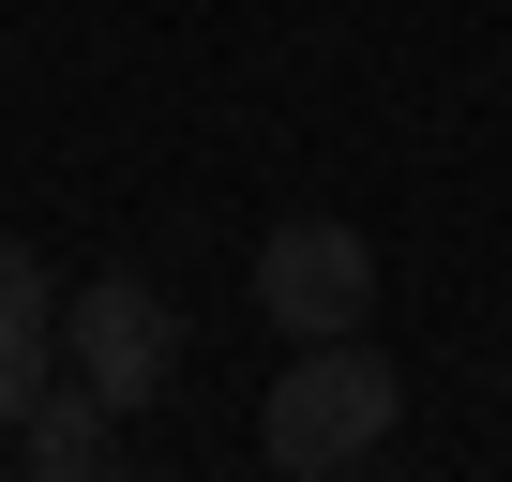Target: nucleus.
<instances>
[{
    "mask_svg": "<svg viewBox=\"0 0 512 482\" xmlns=\"http://www.w3.org/2000/svg\"><path fill=\"white\" fill-rule=\"evenodd\" d=\"M106 452H121V407H106V392H76V377L16 422V467H31V482H91Z\"/></svg>",
    "mask_w": 512,
    "mask_h": 482,
    "instance_id": "20e7f679",
    "label": "nucleus"
},
{
    "mask_svg": "<svg viewBox=\"0 0 512 482\" xmlns=\"http://www.w3.org/2000/svg\"><path fill=\"white\" fill-rule=\"evenodd\" d=\"M61 392V317H0V437Z\"/></svg>",
    "mask_w": 512,
    "mask_h": 482,
    "instance_id": "39448f33",
    "label": "nucleus"
},
{
    "mask_svg": "<svg viewBox=\"0 0 512 482\" xmlns=\"http://www.w3.org/2000/svg\"><path fill=\"white\" fill-rule=\"evenodd\" d=\"M61 377L76 392H106L121 422L181 377V302L151 287V272H91V287H61Z\"/></svg>",
    "mask_w": 512,
    "mask_h": 482,
    "instance_id": "f03ea898",
    "label": "nucleus"
},
{
    "mask_svg": "<svg viewBox=\"0 0 512 482\" xmlns=\"http://www.w3.org/2000/svg\"><path fill=\"white\" fill-rule=\"evenodd\" d=\"M0 317H61V272L31 257V241H0Z\"/></svg>",
    "mask_w": 512,
    "mask_h": 482,
    "instance_id": "423d86ee",
    "label": "nucleus"
},
{
    "mask_svg": "<svg viewBox=\"0 0 512 482\" xmlns=\"http://www.w3.org/2000/svg\"><path fill=\"white\" fill-rule=\"evenodd\" d=\"M392 362L362 347V332H302V362L256 392V452H272L287 482H332V467H377V437H392Z\"/></svg>",
    "mask_w": 512,
    "mask_h": 482,
    "instance_id": "f257e3e1",
    "label": "nucleus"
},
{
    "mask_svg": "<svg viewBox=\"0 0 512 482\" xmlns=\"http://www.w3.org/2000/svg\"><path fill=\"white\" fill-rule=\"evenodd\" d=\"M256 317H272L287 347L302 332H362L377 317V241L332 226V211H287L272 241H256Z\"/></svg>",
    "mask_w": 512,
    "mask_h": 482,
    "instance_id": "7ed1b4c3",
    "label": "nucleus"
}]
</instances>
